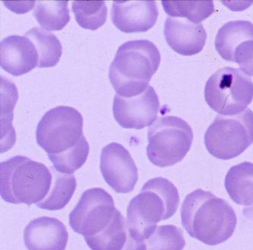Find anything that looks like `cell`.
Wrapping results in <instances>:
<instances>
[{
    "label": "cell",
    "instance_id": "obj_28",
    "mask_svg": "<svg viewBox=\"0 0 253 250\" xmlns=\"http://www.w3.org/2000/svg\"><path fill=\"white\" fill-rule=\"evenodd\" d=\"M122 250H146L145 241H138L128 234L126 244Z\"/></svg>",
    "mask_w": 253,
    "mask_h": 250
},
{
    "label": "cell",
    "instance_id": "obj_11",
    "mask_svg": "<svg viewBox=\"0 0 253 250\" xmlns=\"http://www.w3.org/2000/svg\"><path fill=\"white\" fill-rule=\"evenodd\" d=\"M100 171L107 184L117 193H128L135 189L138 168L128 150L117 142L104 147L100 155Z\"/></svg>",
    "mask_w": 253,
    "mask_h": 250
},
{
    "label": "cell",
    "instance_id": "obj_25",
    "mask_svg": "<svg viewBox=\"0 0 253 250\" xmlns=\"http://www.w3.org/2000/svg\"><path fill=\"white\" fill-rule=\"evenodd\" d=\"M145 244L146 250H183L186 241L180 228L168 224L157 227Z\"/></svg>",
    "mask_w": 253,
    "mask_h": 250
},
{
    "label": "cell",
    "instance_id": "obj_12",
    "mask_svg": "<svg viewBox=\"0 0 253 250\" xmlns=\"http://www.w3.org/2000/svg\"><path fill=\"white\" fill-rule=\"evenodd\" d=\"M158 15L154 1H115L111 8L113 23L125 33L148 32L156 24Z\"/></svg>",
    "mask_w": 253,
    "mask_h": 250
},
{
    "label": "cell",
    "instance_id": "obj_18",
    "mask_svg": "<svg viewBox=\"0 0 253 250\" xmlns=\"http://www.w3.org/2000/svg\"><path fill=\"white\" fill-rule=\"evenodd\" d=\"M38 50V67L50 68L56 66L63 54V46L54 34L42 28H32L25 33Z\"/></svg>",
    "mask_w": 253,
    "mask_h": 250
},
{
    "label": "cell",
    "instance_id": "obj_15",
    "mask_svg": "<svg viewBox=\"0 0 253 250\" xmlns=\"http://www.w3.org/2000/svg\"><path fill=\"white\" fill-rule=\"evenodd\" d=\"M68 241L66 226L55 217L34 219L24 231V242L28 250H65Z\"/></svg>",
    "mask_w": 253,
    "mask_h": 250
},
{
    "label": "cell",
    "instance_id": "obj_13",
    "mask_svg": "<svg viewBox=\"0 0 253 250\" xmlns=\"http://www.w3.org/2000/svg\"><path fill=\"white\" fill-rule=\"evenodd\" d=\"M164 35L167 43L182 56H193L202 51L207 33L202 23H193L186 18H167Z\"/></svg>",
    "mask_w": 253,
    "mask_h": 250
},
{
    "label": "cell",
    "instance_id": "obj_8",
    "mask_svg": "<svg viewBox=\"0 0 253 250\" xmlns=\"http://www.w3.org/2000/svg\"><path fill=\"white\" fill-rule=\"evenodd\" d=\"M83 117L76 108L59 106L40 121L36 140L47 155H60L77 146L84 138Z\"/></svg>",
    "mask_w": 253,
    "mask_h": 250
},
{
    "label": "cell",
    "instance_id": "obj_17",
    "mask_svg": "<svg viewBox=\"0 0 253 250\" xmlns=\"http://www.w3.org/2000/svg\"><path fill=\"white\" fill-rule=\"evenodd\" d=\"M224 186L234 203L240 206L253 205V164L243 162L232 167L226 175Z\"/></svg>",
    "mask_w": 253,
    "mask_h": 250
},
{
    "label": "cell",
    "instance_id": "obj_7",
    "mask_svg": "<svg viewBox=\"0 0 253 250\" xmlns=\"http://www.w3.org/2000/svg\"><path fill=\"white\" fill-rule=\"evenodd\" d=\"M204 139L206 148L214 158H237L253 145V111L247 108L237 115L220 114L208 128Z\"/></svg>",
    "mask_w": 253,
    "mask_h": 250
},
{
    "label": "cell",
    "instance_id": "obj_2",
    "mask_svg": "<svg viewBox=\"0 0 253 250\" xmlns=\"http://www.w3.org/2000/svg\"><path fill=\"white\" fill-rule=\"evenodd\" d=\"M179 200L178 189L168 179H149L127 207L129 236L136 241H145L158 227V223L176 214Z\"/></svg>",
    "mask_w": 253,
    "mask_h": 250
},
{
    "label": "cell",
    "instance_id": "obj_3",
    "mask_svg": "<svg viewBox=\"0 0 253 250\" xmlns=\"http://www.w3.org/2000/svg\"><path fill=\"white\" fill-rule=\"evenodd\" d=\"M161 60L159 49L148 40L121 45L109 69V79L117 94L134 97L145 91Z\"/></svg>",
    "mask_w": 253,
    "mask_h": 250
},
{
    "label": "cell",
    "instance_id": "obj_22",
    "mask_svg": "<svg viewBox=\"0 0 253 250\" xmlns=\"http://www.w3.org/2000/svg\"><path fill=\"white\" fill-rule=\"evenodd\" d=\"M164 9L173 18H185L201 23L214 12L213 1H162Z\"/></svg>",
    "mask_w": 253,
    "mask_h": 250
},
{
    "label": "cell",
    "instance_id": "obj_20",
    "mask_svg": "<svg viewBox=\"0 0 253 250\" xmlns=\"http://www.w3.org/2000/svg\"><path fill=\"white\" fill-rule=\"evenodd\" d=\"M128 237L125 218L117 210L113 221L105 231L84 240L91 250H122Z\"/></svg>",
    "mask_w": 253,
    "mask_h": 250
},
{
    "label": "cell",
    "instance_id": "obj_26",
    "mask_svg": "<svg viewBox=\"0 0 253 250\" xmlns=\"http://www.w3.org/2000/svg\"><path fill=\"white\" fill-rule=\"evenodd\" d=\"M88 142L85 137L82 139L77 146L60 155H47L53 163V167L59 173L73 174L80 169L87 161L89 155Z\"/></svg>",
    "mask_w": 253,
    "mask_h": 250
},
{
    "label": "cell",
    "instance_id": "obj_24",
    "mask_svg": "<svg viewBox=\"0 0 253 250\" xmlns=\"http://www.w3.org/2000/svg\"><path fill=\"white\" fill-rule=\"evenodd\" d=\"M18 91L13 83L1 77V141L5 142L8 137L10 148L15 142V131L12 127L13 110L18 100Z\"/></svg>",
    "mask_w": 253,
    "mask_h": 250
},
{
    "label": "cell",
    "instance_id": "obj_1",
    "mask_svg": "<svg viewBox=\"0 0 253 250\" xmlns=\"http://www.w3.org/2000/svg\"><path fill=\"white\" fill-rule=\"evenodd\" d=\"M180 212L186 232L206 245L226 242L237 227V214L232 206L203 189H196L186 196Z\"/></svg>",
    "mask_w": 253,
    "mask_h": 250
},
{
    "label": "cell",
    "instance_id": "obj_5",
    "mask_svg": "<svg viewBox=\"0 0 253 250\" xmlns=\"http://www.w3.org/2000/svg\"><path fill=\"white\" fill-rule=\"evenodd\" d=\"M147 155L160 167L173 166L187 155L193 132L187 122L174 116L158 118L148 128Z\"/></svg>",
    "mask_w": 253,
    "mask_h": 250
},
{
    "label": "cell",
    "instance_id": "obj_29",
    "mask_svg": "<svg viewBox=\"0 0 253 250\" xmlns=\"http://www.w3.org/2000/svg\"><path fill=\"white\" fill-rule=\"evenodd\" d=\"M244 217L249 219H253V206L252 207L245 208L243 210Z\"/></svg>",
    "mask_w": 253,
    "mask_h": 250
},
{
    "label": "cell",
    "instance_id": "obj_21",
    "mask_svg": "<svg viewBox=\"0 0 253 250\" xmlns=\"http://www.w3.org/2000/svg\"><path fill=\"white\" fill-rule=\"evenodd\" d=\"M68 1H38L34 15L45 31H60L70 21Z\"/></svg>",
    "mask_w": 253,
    "mask_h": 250
},
{
    "label": "cell",
    "instance_id": "obj_23",
    "mask_svg": "<svg viewBox=\"0 0 253 250\" xmlns=\"http://www.w3.org/2000/svg\"><path fill=\"white\" fill-rule=\"evenodd\" d=\"M72 10L82 28L96 31L107 21V8L104 1H74Z\"/></svg>",
    "mask_w": 253,
    "mask_h": 250
},
{
    "label": "cell",
    "instance_id": "obj_19",
    "mask_svg": "<svg viewBox=\"0 0 253 250\" xmlns=\"http://www.w3.org/2000/svg\"><path fill=\"white\" fill-rule=\"evenodd\" d=\"M53 183L49 193L43 201L38 203L40 208L48 211H57L67 206L77 187L76 179L73 174L59 173L52 167Z\"/></svg>",
    "mask_w": 253,
    "mask_h": 250
},
{
    "label": "cell",
    "instance_id": "obj_9",
    "mask_svg": "<svg viewBox=\"0 0 253 250\" xmlns=\"http://www.w3.org/2000/svg\"><path fill=\"white\" fill-rule=\"evenodd\" d=\"M117 210L112 196L104 189H87L69 214V224L84 239L94 237L105 231Z\"/></svg>",
    "mask_w": 253,
    "mask_h": 250
},
{
    "label": "cell",
    "instance_id": "obj_27",
    "mask_svg": "<svg viewBox=\"0 0 253 250\" xmlns=\"http://www.w3.org/2000/svg\"><path fill=\"white\" fill-rule=\"evenodd\" d=\"M234 63H238L242 71L253 76V40L240 45L234 53Z\"/></svg>",
    "mask_w": 253,
    "mask_h": 250
},
{
    "label": "cell",
    "instance_id": "obj_14",
    "mask_svg": "<svg viewBox=\"0 0 253 250\" xmlns=\"http://www.w3.org/2000/svg\"><path fill=\"white\" fill-rule=\"evenodd\" d=\"M39 57L33 42L25 36L11 35L0 43L1 68L13 76H20L38 66Z\"/></svg>",
    "mask_w": 253,
    "mask_h": 250
},
{
    "label": "cell",
    "instance_id": "obj_6",
    "mask_svg": "<svg viewBox=\"0 0 253 250\" xmlns=\"http://www.w3.org/2000/svg\"><path fill=\"white\" fill-rule=\"evenodd\" d=\"M205 99L220 115H237L247 110L253 101V80L241 69L222 68L206 83Z\"/></svg>",
    "mask_w": 253,
    "mask_h": 250
},
{
    "label": "cell",
    "instance_id": "obj_16",
    "mask_svg": "<svg viewBox=\"0 0 253 250\" xmlns=\"http://www.w3.org/2000/svg\"><path fill=\"white\" fill-rule=\"evenodd\" d=\"M249 40H253V24L249 21H233L223 25L215 38V48L223 59L234 63L237 48Z\"/></svg>",
    "mask_w": 253,
    "mask_h": 250
},
{
    "label": "cell",
    "instance_id": "obj_4",
    "mask_svg": "<svg viewBox=\"0 0 253 250\" xmlns=\"http://www.w3.org/2000/svg\"><path fill=\"white\" fill-rule=\"evenodd\" d=\"M53 183L46 165L28 157H12L0 164V194L12 204L32 206L43 201Z\"/></svg>",
    "mask_w": 253,
    "mask_h": 250
},
{
    "label": "cell",
    "instance_id": "obj_10",
    "mask_svg": "<svg viewBox=\"0 0 253 250\" xmlns=\"http://www.w3.org/2000/svg\"><path fill=\"white\" fill-rule=\"evenodd\" d=\"M160 109L159 97L153 87L134 97L116 94L113 104L114 118L125 128L142 129L156 121Z\"/></svg>",
    "mask_w": 253,
    "mask_h": 250
}]
</instances>
